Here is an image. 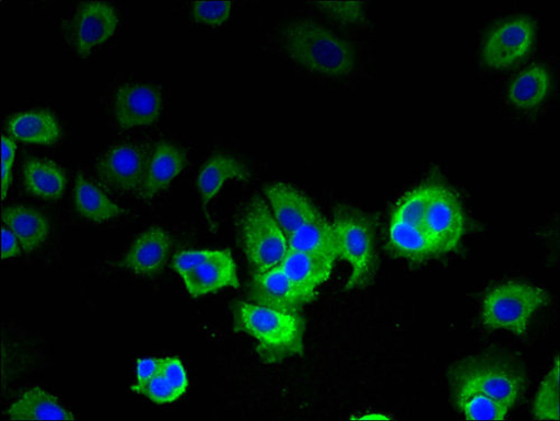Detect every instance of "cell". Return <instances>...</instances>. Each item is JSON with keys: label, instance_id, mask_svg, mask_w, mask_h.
I'll list each match as a JSON object with an SVG mask.
<instances>
[{"label": "cell", "instance_id": "1", "mask_svg": "<svg viewBox=\"0 0 560 421\" xmlns=\"http://www.w3.org/2000/svg\"><path fill=\"white\" fill-rule=\"evenodd\" d=\"M285 50L299 66L325 78H345L355 66L352 46L313 20H299L288 28Z\"/></svg>", "mask_w": 560, "mask_h": 421}, {"label": "cell", "instance_id": "2", "mask_svg": "<svg viewBox=\"0 0 560 421\" xmlns=\"http://www.w3.org/2000/svg\"><path fill=\"white\" fill-rule=\"evenodd\" d=\"M236 329L257 343L266 363H277L302 354L304 320L298 312H283L240 302L235 306Z\"/></svg>", "mask_w": 560, "mask_h": 421}, {"label": "cell", "instance_id": "3", "mask_svg": "<svg viewBox=\"0 0 560 421\" xmlns=\"http://www.w3.org/2000/svg\"><path fill=\"white\" fill-rule=\"evenodd\" d=\"M452 388L482 393L508 406H516L525 390V374L515 363L498 356H472L451 370Z\"/></svg>", "mask_w": 560, "mask_h": 421}, {"label": "cell", "instance_id": "4", "mask_svg": "<svg viewBox=\"0 0 560 421\" xmlns=\"http://www.w3.org/2000/svg\"><path fill=\"white\" fill-rule=\"evenodd\" d=\"M339 258L352 268L347 290L364 288L376 270L375 226L368 215L351 207H339L332 223Z\"/></svg>", "mask_w": 560, "mask_h": 421}, {"label": "cell", "instance_id": "5", "mask_svg": "<svg viewBox=\"0 0 560 421\" xmlns=\"http://www.w3.org/2000/svg\"><path fill=\"white\" fill-rule=\"evenodd\" d=\"M548 302L547 293L538 286L511 280L493 288L482 302L483 324L491 330H503L525 337L534 314Z\"/></svg>", "mask_w": 560, "mask_h": 421}, {"label": "cell", "instance_id": "6", "mask_svg": "<svg viewBox=\"0 0 560 421\" xmlns=\"http://www.w3.org/2000/svg\"><path fill=\"white\" fill-rule=\"evenodd\" d=\"M238 229L255 274L268 272L283 262L290 250L289 238L264 201L256 199L246 207Z\"/></svg>", "mask_w": 560, "mask_h": 421}, {"label": "cell", "instance_id": "7", "mask_svg": "<svg viewBox=\"0 0 560 421\" xmlns=\"http://www.w3.org/2000/svg\"><path fill=\"white\" fill-rule=\"evenodd\" d=\"M172 267L195 299L241 286L236 262L228 250L183 252L174 257Z\"/></svg>", "mask_w": 560, "mask_h": 421}, {"label": "cell", "instance_id": "8", "mask_svg": "<svg viewBox=\"0 0 560 421\" xmlns=\"http://www.w3.org/2000/svg\"><path fill=\"white\" fill-rule=\"evenodd\" d=\"M536 26L527 16L510 17L491 30L486 37L481 59L486 67L503 70L516 65L533 49Z\"/></svg>", "mask_w": 560, "mask_h": 421}, {"label": "cell", "instance_id": "9", "mask_svg": "<svg viewBox=\"0 0 560 421\" xmlns=\"http://www.w3.org/2000/svg\"><path fill=\"white\" fill-rule=\"evenodd\" d=\"M423 229L438 255L453 252L465 233V213L457 197L441 184H433Z\"/></svg>", "mask_w": 560, "mask_h": 421}, {"label": "cell", "instance_id": "10", "mask_svg": "<svg viewBox=\"0 0 560 421\" xmlns=\"http://www.w3.org/2000/svg\"><path fill=\"white\" fill-rule=\"evenodd\" d=\"M118 23L112 5L104 2L82 4L69 25L70 42L80 56H86L115 34Z\"/></svg>", "mask_w": 560, "mask_h": 421}, {"label": "cell", "instance_id": "11", "mask_svg": "<svg viewBox=\"0 0 560 421\" xmlns=\"http://www.w3.org/2000/svg\"><path fill=\"white\" fill-rule=\"evenodd\" d=\"M149 157L136 145H117L100 163V176L110 190L128 194L140 191L145 178Z\"/></svg>", "mask_w": 560, "mask_h": 421}, {"label": "cell", "instance_id": "12", "mask_svg": "<svg viewBox=\"0 0 560 421\" xmlns=\"http://www.w3.org/2000/svg\"><path fill=\"white\" fill-rule=\"evenodd\" d=\"M162 112V93L149 83H127L116 92L114 117L122 129L156 122Z\"/></svg>", "mask_w": 560, "mask_h": 421}, {"label": "cell", "instance_id": "13", "mask_svg": "<svg viewBox=\"0 0 560 421\" xmlns=\"http://www.w3.org/2000/svg\"><path fill=\"white\" fill-rule=\"evenodd\" d=\"M250 297L257 305L283 312H298L314 300L300 291L279 266L254 274Z\"/></svg>", "mask_w": 560, "mask_h": 421}, {"label": "cell", "instance_id": "14", "mask_svg": "<svg viewBox=\"0 0 560 421\" xmlns=\"http://www.w3.org/2000/svg\"><path fill=\"white\" fill-rule=\"evenodd\" d=\"M270 210L289 237L305 223L320 217L313 202L291 184L279 182L267 186Z\"/></svg>", "mask_w": 560, "mask_h": 421}, {"label": "cell", "instance_id": "15", "mask_svg": "<svg viewBox=\"0 0 560 421\" xmlns=\"http://www.w3.org/2000/svg\"><path fill=\"white\" fill-rule=\"evenodd\" d=\"M172 249L167 232L154 226L138 236L125 256L124 265L135 274L152 277L166 265Z\"/></svg>", "mask_w": 560, "mask_h": 421}, {"label": "cell", "instance_id": "16", "mask_svg": "<svg viewBox=\"0 0 560 421\" xmlns=\"http://www.w3.org/2000/svg\"><path fill=\"white\" fill-rule=\"evenodd\" d=\"M189 388L188 373L178 358H163L154 376L144 383H136L131 390L158 405L180 399Z\"/></svg>", "mask_w": 560, "mask_h": 421}, {"label": "cell", "instance_id": "17", "mask_svg": "<svg viewBox=\"0 0 560 421\" xmlns=\"http://www.w3.org/2000/svg\"><path fill=\"white\" fill-rule=\"evenodd\" d=\"M335 262L328 257L290 249L279 267L300 291L315 299L316 290L331 277Z\"/></svg>", "mask_w": 560, "mask_h": 421}, {"label": "cell", "instance_id": "18", "mask_svg": "<svg viewBox=\"0 0 560 421\" xmlns=\"http://www.w3.org/2000/svg\"><path fill=\"white\" fill-rule=\"evenodd\" d=\"M186 163L185 153L172 143L159 144L147 168L140 196L153 199L167 189L171 183L182 173Z\"/></svg>", "mask_w": 560, "mask_h": 421}, {"label": "cell", "instance_id": "19", "mask_svg": "<svg viewBox=\"0 0 560 421\" xmlns=\"http://www.w3.org/2000/svg\"><path fill=\"white\" fill-rule=\"evenodd\" d=\"M2 220L14 233L25 253L36 250L48 239V219L34 209L22 206L7 208L2 213Z\"/></svg>", "mask_w": 560, "mask_h": 421}, {"label": "cell", "instance_id": "20", "mask_svg": "<svg viewBox=\"0 0 560 421\" xmlns=\"http://www.w3.org/2000/svg\"><path fill=\"white\" fill-rule=\"evenodd\" d=\"M27 192L43 200H58L67 186V173L51 161L28 160L23 168Z\"/></svg>", "mask_w": 560, "mask_h": 421}, {"label": "cell", "instance_id": "21", "mask_svg": "<svg viewBox=\"0 0 560 421\" xmlns=\"http://www.w3.org/2000/svg\"><path fill=\"white\" fill-rule=\"evenodd\" d=\"M250 177L247 167L229 155L213 156L201 169L197 187L205 206H208L221 191L228 180H246Z\"/></svg>", "mask_w": 560, "mask_h": 421}, {"label": "cell", "instance_id": "22", "mask_svg": "<svg viewBox=\"0 0 560 421\" xmlns=\"http://www.w3.org/2000/svg\"><path fill=\"white\" fill-rule=\"evenodd\" d=\"M551 78L546 68L536 65L520 73L508 89L509 103L518 109L540 106L549 95Z\"/></svg>", "mask_w": 560, "mask_h": 421}, {"label": "cell", "instance_id": "23", "mask_svg": "<svg viewBox=\"0 0 560 421\" xmlns=\"http://www.w3.org/2000/svg\"><path fill=\"white\" fill-rule=\"evenodd\" d=\"M288 238L291 250L319 255L335 260L339 258L334 225L322 215L299 227Z\"/></svg>", "mask_w": 560, "mask_h": 421}, {"label": "cell", "instance_id": "24", "mask_svg": "<svg viewBox=\"0 0 560 421\" xmlns=\"http://www.w3.org/2000/svg\"><path fill=\"white\" fill-rule=\"evenodd\" d=\"M9 130L22 142L39 145H54L61 136V127L56 116L49 112H27L14 117Z\"/></svg>", "mask_w": 560, "mask_h": 421}, {"label": "cell", "instance_id": "25", "mask_svg": "<svg viewBox=\"0 0 560 421\" xmlns=\"http://www.w3.org/2000/svg\"><path fill=\"white\" fill-rule=\"evenodd\" d=\"M8 414L15 420H74L52 395L40 388L25 391L9 409Z\"/></svg>", "mask_w": 560, "mask_h": 421}, {"label": "cell", "instance_id": "26", "mask_svg": "<svg viewBox=\"0 0 560 421\" xmlns=\"http://www.w3.org/2000/svg\"><path fill=\"white\" fill-rule=\"evenodd\" d=\"M389 245L394 253L409 260H425L439 256L423 226L392 219Z\"/></svg>", "mask_w": 560, "mask_h": 421}, {"label": "cell", "instance_id": "27", "mask_svg": "<svg viewBox=\"0 0 560 421\" xmlns=\"http://www.w3.org/2000/svg\"><path fill=\"white\" fill-rule=\"evenodd\" d=\"M74 207L88 221L102 223L121 215L122 209L110 200L97 186L79 175L74 189Z\"/></svg>", "mask_w": 560, "mask_h": 421}, {"label": "cell", "instance_id": "28", "mask_svg": "<svg viewBox=\"0 0 560 421\" xmlns=\"http://www.w3.org/2000/svg\"><path fill=\"white\" fill-rule=\"evenodd\" d=\"M452 391L455 407L466 420L501 421L511 410L501 401L476 390L453 387Z\"/></svg>", "mask_w": 560, "mask_h": 421}, {"label": "cell", "instance_id": "29", "mask_svg": "<svg viewBox=\"0 0 560 421\" xmlns=\"http://www.w3.org/2000/svg\"><path fill=\"white\" fill-rule=\"evenodd\" d=\"M559 358L542 381L534 401V417L538 420H559Z\"/></svg>", "mask_w": 560, "mask_h": 421}, {"label": "cell", "instance_id": "30", "mask_svg": "<svg viewBox=\"0 0 560 421\" xmlns=\"http://www.w3.org/2000/svg\"><path fill=\"white\" fill-rule=\"evenodd\" d=\"M433 184L417 187L407 194L397 204L392 219L423 226L424 218L432 195Z\"/></svg>", "mask_w": 560, "mask_h": 421}, {"label": "cell", "instance_id": "31", "mask_svg": "<svg viewBox=\"0 0 560 421\" xmlns=\"http://www.w3.org/2000/svg\"><path fill=\"white\" fill-rule=\"evenodd\" d=\"M324 15L346 25H359L365 20V5L361 2H316Z\"/></svg>", "mask_w": 560, "mask_h": 421}, {"label": "cell", "instance_id": "32", "mask_svg": "<svg viewBox=\"0 0 560 421\" xmlns=\"http://www.w3.org/2000/svg\"><path fill=\"white\" fill-rule=\"evenodd\" d=\"M230 2H196L192 4L194 19L210 26L223 25L231 15Z\"/></svg>", "mask_w": 560, "mask_h": 421}, {"label": "cell", "instance_id": "33", "mask_svg": "<svg viewBox=\"0 0 560 421\" xmlns=\"http://www.w3.org/2000/svg\"><path fill=\"white\" fill-rule=\"evenodd\" d=\"M16 148L13 140L2 137V199L5 200L11 182V172L15 160Z\"/></svg>", "mask_w": 560, "mask_h": 421}, {"label": "cell", "instance_id": "34", "mask_svg": "<svg viewBox=\"0 0 560 421\" xmlns=\"http://www.w3.org/2000/svg\"><path fill=\"white\" fill-rule=\"evenodd\" d=\"M21 244L8 227L2 231V260L16 258L21 255Z\"/></svg>", "mask_w": 560, "mask_h": 421}, {"label": "cell", "instance_id": "35", "mask_svg": "<svg viewBox=\"0 0 560 421\" xmlns=\"http://www.w3.org/2000/svg\"><path fill=\"white\" fill-rule=\"evenodd\" d=\"M161 359H140L136 366V383H144L154 376Z\"/></svg>", "mask_w": 560, "mask_h": 421}, {"label": "cell", "instance_id": "36", "mask_svg": "<svg viewBox=\"0 0 560 421\" xmlns=\"http://www.w3.org/2000/svg\"><path fill=\"white\" fill-rule=\"evenodd\" d=\"M361 420H388L386 416L378 413H371L360 418Z\"/></svg>", "mask_w": 560, "mask_h": 421}]
</instances>
